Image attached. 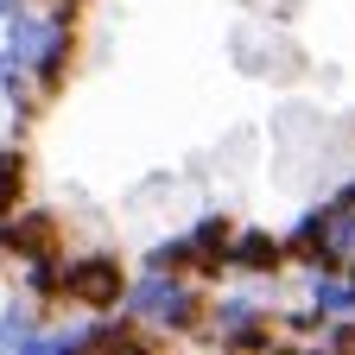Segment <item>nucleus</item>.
I'll list each match as a JSON object with an SVG mask.
<instances>
[{"label":"nucleus","instance_id":"nucleus-1","mask_svg":"<svg viewBox=\"0 0 355 355\" xmlns=\"http://www.w3.org/2000/svg\"><path fill=\"white\" fill-rule=\"evenodd\" d=\"M203 279L191 273H133L127 292H121V318L133 324H146V330H171V336H184L203 324Z\"/></svg>","mask_w":355,"mask_h":355},{"label":"nucleus","instance_id":"nucleus-2","mask_svg":"<svg viewBox=\"0 0 355 355\" xmlns=\"http://www.w3.org/2000/svg\"><path fill=\"white\" fill-rule=\"evenodd\" d=\"M127 279L133 273L121 266V254H108V248H89V254H64L58 260V298H70L76 311H89V318L121 311Z\"/></svg>","mask_w":355,"mask_h":355},{"label":"nucleus","instance_id":"nucleus-3","mask_svg":"<svg viewBox=\"0 0 355 355\" xmlns=\"http://www.w3.org/2000/svg\"><path fill=\"white\" fill-rule=\"evenodd\" d=\"M279 248H286V266L298 260L304 273H336V266L355 254V222L336 216L330 203H318V209H304L292 229L279 235Z\"/></svg>","mask_w":355,"mask_h":355},{"label":"nucleus","instance_id":"nucleus-4","mask_svg":"<svg viewBox=\"0 0 355 355\" xmlns=\"http://www.w3.org/2000/svg\"><path fill=\"white\" fill-rule=\"evenodd\" d=\"M0 254H7V260L64 254V241H58V216H51V209H32V203L7 209V216H0Z\"/></svg>","mask_w":355,"mask_h":355},{"label":"nucleus","instance_id":"nucleus-5","mask_svg":"<svg viewBox=\"0 0 355 355\" xmlns=\"http://www.w3.org/2000/svg\"><path fill=\"white\" fill-rule=\"evenodd\" d=\"M229 235H235L229 209H209V216H197L184 229V241H191V279H222V273H229Z\"/></svg>","mask_w":355,"mask_h":355},{"label":"nucleus","instance_id":"nucleus-6","mask_svg":"<svg viewBox=\"0 0 355 355\" xmlns=\"http://www.w3.org/2000/svg\"><path fill=\"white\" fill-rule=\"evenodd\" d=\"M229 273H248V279H273L286 273V248L273 229H235L229 235Z\"/></svg>","mask_w":355,"mask_h":355},{"label":"nucleus","instance_id":"nucleus-7","mask_svg":"<svg viewBox=\"0 0 355 355\" xmlns=\"http://www.w3.org/2000/svg\"><path fill=\"white\" fill-rule=\"evenodd\" d=\"M83 336H89V355H159V343L146 336V324L121 318V311H108V318H89Z\"/></svg>","mask_w":355,"mask_h":355},{"label":"nucleus","instance_id":"nucleus-8","mask_svg":"<svg viewBox=\"0 0 355 355\" xmlns=\"http://www.w3.org/2000/svg\"><path fill=\"white\" fill-rule=\"evenodd\" d=\"M311 311L318 318H355V279L343 273H311Z\"/></svg>","mask_w":355,"mask_h":355},{"label":"nucleus","instance_id":"nucleus-9","mask_svg":"<svg viewBox=\"0 0 355 355\" xmlns=\"http://www.w3.org/2000/svg\"><path fill=\"white\" fill-rule=\"evenodd\" d=\"M0 102H7L13 114H38V108H44V96H38L32 70H26L19 58H7V51H0Z\"/></svg>","mask_w":355,"mask_h":355},{"label":"nucleus","instance_id":"nucleus-10","mask_svg":"<svg viewBox=\"0 0 355 355\" xmlns=\"http://www.w3.org/2000/svg\"><path fill=\"white\" fill-rule=\"evenodd\" d=\"M222 355H266V343H273V311H260V318L248 324H229V330H216Z\"/></svg>","mask_w":355,"mask_h":355},{"label":"nucleus","instance_id":"nucleus-11","mask_svg":"<svg viewBox=\"0 0 355 355\" xmlns=\"http://www.w3.org/2000/svg\"><path fill=\"white\" fill-rule=\"evenodd\" d=\"M58 260L64 254H32V260H19V286H26L32 304H51L58 298Z\"/></svg>","mask_w":355,"mask_h":355},{"label":"nucleus","instance_id":"nucleus-12","mask_svg":"<svg viewBox=\"0 0 355 355\" xmlns=\"http://www.w3.org/2000/svg\"><path fill=\"white\" fill-rule=\"evenodd\" d=\"M38 324H44V318H38V304H32V298H13V304H0V349L13 355V349H19V343H26Z\"/></svg>","mask_w":355,"mask_h":355},{"label":"nucleus","instance_id":"nucleus-13","mask_svg":"<svg viewBox=\"0 0 355 355\" xmlns=\"http://www.w3.org/2000/svg\"><path fill=\"white\" fill-rule=\"evenodd\" d=\"M140 273H191V241L184 235H165L140 254Z\"/></svg>","mask_w":355,"mask_h":355},{"label":"nucleus","instance_id":"nucleus-14","mask_svg":"<svg viewBox=\"0 0 355 355\" xmlns=\"http://www.w3.org/2000/svg\"><path fill=\"white\" fill-rule=\"evenodd\" d=\"M26 203V153L19 146H0V216Z\"/></svg>","mask_w":355,"mask_h":355},{"label":"nucleus","instance_id":"nucleus-15","mask_svg":"<svg viewBox=\"0 0 355 355\" xmlns=\"http://www.w3.org/2000/svg\"><path fill=\"white\" fill-rule=\"evenodd\" d=\"M324 203H330L336 216H349V222H355V178H343V184H336V191H330Z\"/></svg>","mask_w":355,"mask_h":355},{"label":"nucleus","instance_id":"nucleus-16","mask_svg":"<svg viewBox=\"0 0 355 355\" xmlns=\"http://www.w3.org/2000/svg\"><path fill=\"white\" fill-rule=\"evenodd\" d=\"M266 355H304V343H266Z\"/></svg>","mask_w":355,"mask_h":355},{"label":"nucleus","instance_id":"nucleus-17","mask_svg":"<svg viewBox=\"0 0 355 355\" xmlns=\"http://www.w3.org/2000/svg\"><path fill=\"white\" fill-rule=\"evenodd\" d=\"M13 7H19V0H0V19H7V13H13Z\"/></svg>","mask_w":355,"mask_h":355},{"label":"nucleus","instance_id":"nucleus-18","mask_svg":"<svg viewBox=\"0 0 355 355\" xmlns=\"http://www.w3.org/2000/svg\"><path fill=\"white\" fill-rule=\"evenodd\" d=\"M343 273H349V279H355V254H349V260H343Z\"/></svg>","mask_w":355,"mask_h":355},{"label":"nucleus","instance_id":"nucleus-19","mask_svg":"<svg viewBox=\"0 0 355 355\" xmlns=\"http://www.w3.org/2000/svg\"><path fill=\"white\" fill-rule=\"evenodd\" d=\"M266 7H298V0H266Z\"/></svg>","mask_w":355,"mask_h":355},{"label":"nucleus","instance_id":"nucleus-20","mask_svg":"<svg viewBox=\"0 0 355 355\" xmlns=\"http://www.w3.org/2000/svg\"><path fill=\"white\" fill-rule=\"evenodd\" d=\"M0 355H7V349H0Z\"/></svg>","mask_w":355,"mask_h":355}]
</instances>
